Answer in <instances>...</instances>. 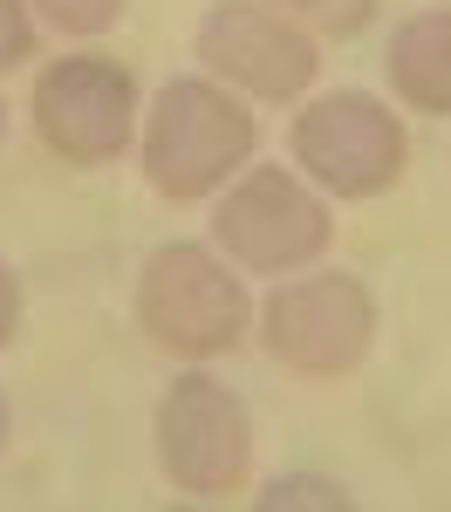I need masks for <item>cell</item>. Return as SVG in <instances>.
I'll list each match as a JSON object with an SVG mask.
<instances>
[{
	"instance_id": "obj_1",
	"label": "cell",
	"mask_w": 451,
	"mask_h": 512,
	"mask_svg": "<svg viewBox=\"0 0 451 512\" xmlns=\"http://www.w3.org/2000/svg\"><path fill=\"white\" fill-rule=\"evenodd\" d=\"M260 144L253 110H240L219 82L178 76L158 89L151 117H144V185L171 205L212 198Z\"/></svg>"
},
{
	"instance_id": "obj_2",
	"label": "cell",
	"mask_w": 451,
	"mask_h": 512,
	"mask_svg": "<svg viewBox=\"0 0 451 512\" xmlns=\"http://www.w3.org/2000/svg\"><path fill=\"white\" fill-rule=\"evenodd\" d=\"M246 321H253V301H246V280L226 274L219 253H205L192 239H171L144 260L137 274V328L171 355H226L246 342Z\"/></svg>"
},
{
	"instance_id": "obj_3",
	"label": "cell",
	"mask_w": 451,
	"mask_h": 512,
	"mask_svg": "<svg viewBox=\"0 0 451 512\" xmlns=\"http://www.w3.org/2000/svg\"><path fill=\"white\" fill-rule=\"evenodd\" d=\"M158 465L185 499H219L240 492L253 465V410L240 390H226L219 376H171L158 396Z\"/></svg>"
},
{
	"instance_id": "obj_4",
	"label": "cell",
	"mask_w": 451,
	"mask_h": 512,
	"mask_svg": "<svg viewBox=\"0 0 451 512\" xmlns=\"http://www.w3.org/2000/svg\"><path fill=\"white\" fill-rule=\"evenodd\" d=\"M260 342L294 376H349L376 342V301L356 274L281 280L260 308Z\"/></svg>"
},
{
	"instance_id": "obj_5",
	"label": "cell",
	"mask_w": 451,
	"mask_h": 512,
	"mask_svg": "<svg viewBox=\"0 0 451 512\" xmlns=\"http://www.w3.org/2000/svg\"><path fill=\"white\" fill-rule=\"evenodd\" d=\"M294 164L335 198H376L404 178V123L390 117L376 96L363 89H335V96H315L301 117H294V137H287Z\"/></svg>"
},
{
	"instance_id": "obj_6",
	"label": "cell",
	"mask_w": 451,
	"mask_h": 512,
	"mask_svg": "<svg viewBox=\"0 0 451 512\" xmlns=\"http://www.w3.org/2000/svg\"><path fill=\"white\" fill-rule=\"evenodd\" d=\"M35 130L69 164H117L137 130V76L110 55H55L35 76Z\"/></svg>"
},
{
	"instance_id": "obj_7",
	"label": "cell",
	"mask_w": 451,
	"mask_h": 512,
	"mask_svg": "<svg viewBox=\"0 0 451 512\" xmlns=\"http://www.w3.org/2000/svg\"><path fill=\"white\" fill-rule=\"evenodd\" d=\"M328 233L335 226H328L322 192H308L294 171H274V164L246 171L212 212V239L246 274H294L328 253Z\"/></svg>"
},
{
	"instance_id": "obj_8",
	"label": "cell",
	"mask_w": 451,
	"mask_h": 512,
	"mask_svg": "<svg viewBox=\"0 0 451 512\" xmlns=\"http://www.w3.org/2000/svg\"><path fill=\"white\" fill-rule=\"evenodd\" d=\"M199 62L219 82H233V89H246V96H260V103H287V96H301V89L315 82V69H322L315 41L301 35L287 14L253 7V0H219V7H205Z\"/></svg>"
},
{
	"instance_id": "obj_9",
	"label": "cell",
	"mask_w": 451,
	"mask_h": 512,
	"mask_svg": "<svg viewBox=\"0 0 451 512\" xmlns=\"http://www.w3.org/2000/svg\"><path fill=\"white\" fill-rule=\"evenodd\" d=\"M383 69H390V89L404 96L410 110L445 117V110H451V7H424V14H410L404 28L390 35Z\"/></svg>"
},
{
	"instance_id": "obj_10",
	"label": "cell",
	"mask_w": 451,
	"mask_h": 512,
	"mask_svg": "<svg viewBox=\"0 0 451 512\" xmlns=\"http://www.w3.org/2000/svg\"><path fill=\"white\" fill-rule=\"evenodd\" d=\"M260 512H287V506H322V512H349L356 499L335 485V478H315V472H281L260 499H253Z\"/></svg>"
},
{
	"instance_id": "obj_11",
	"label": "cell",
	"mask_w": 451,
	"mask_h": 512,
	"mask_svg": "<svg viewBox=\"0 0 451 512\" xmlns=\"http://www.w3.org/2000/svg\"><path fill=\"white\" fill-rule=\"evenodd\" d=\"M281 14L322 28V35H363L369 14H376V0H281Z\"/></svg>"
},
{
	"instance_id": "obj_12",
	"label": "cell",
	"mask_w": 451,
	"mask_h": 512,
	"mask_svg": "<svg viewBox=\"0 0 451 512\" xmlns=\"http://www.w3.org/2000/svg\"><path fill=\"white\" fill-rule=\"evenodd\" d=\"M35 7L48 14V28H62V35H103V28L123 21L130 0H35Z\"/></svg>"
},
{
	"instance_id": "obj_13",
	"label": "cell",
	"mask_w": 451,
	"mask_h": 512,
	"mask_svg": "<svg viewBox=\"0 0 451 512\" xmlns=\"http://www.w3.org/2000/svg\"><path fill=\"white\" fill-rule=\"evenodd\" d=\"M35 55V21H28V7L21 0H0V76L14 69V62H28Z\"/></svg>"
},
{
	"instance_id": "obj_14",
	"label": "cell",
	"mask_w": 451,
	"mask_h": 512,
	"mask_svg": "<svg viewBox=\"0 0 451 512\" xmlns=\"http://www.w3.org/2000/svg\"><path fill=\"white\" fill-rule=\"evenodd\" d=\"M14 321H21V274L0 260V349L14 342Z\"/></svg>"
},
{
	"instance_id": "obj_15",
	"label": "cell",
	"mask_w": 451,
	"mask_h": 512,
	"mask_svg": "<svg viewBox=\"0 0 451 512\" xmlns=\"http://www.w3.org/2000/svg\"><path fill=\"white\" fill-rule=\"evenodd\" d=\"M0 451H7V396H0Z\"/></svg>"
},
{
	"instance_id": "obj_16",
	"label": "cell",
	"mask_w": 451,
	"mask_h": 512,
	"mask_svg": "<svg viewBox=\"0 0 451 512\" xmlns=\"http://www.w3.org/2000/svg\"><path fill=\"white\" fill-rule=\"evenodd\" d=\"M0 137H7V103H0Z\"/></svg>"
}]
</instances>
